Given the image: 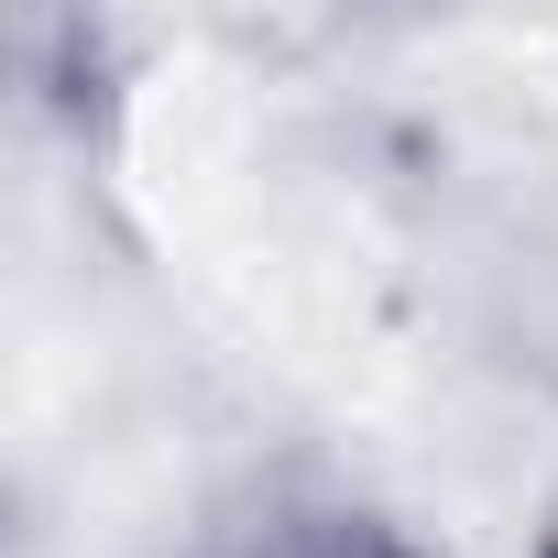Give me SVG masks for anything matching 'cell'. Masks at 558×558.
Here are the masks:
<instances>
[{
  "label": "cell",
  "instance_id": "6da1fadb",
  "mask_svg": "<svg viewBox=\"0 0 558 558\" xmlns=\"http://www.w3.org/2000/svg\"><path fill=\"white\" fill-rule=\"evenodd\" d=\"M186 558H438L416 525H395L384 504L340 493V482H241Z\"/></svg>",
  "mask_w": 558,
  "mask_h": 558
},
{
  "label": "cell",
  "instance_id": "7a4b0ae2",
  "mask_svg": "<svg viewBox=\"0 0 558 558\" xmlns=\"http://www.w3.org/2000/svg\"><path fill=\"white\" fill-rule=\"evenodd\" d=\"M525 558H558V482H547V504H536V536H525Z\"/></svg>",
  "mask_w": 558,
  "mask_h": 558
}]
</instances>
